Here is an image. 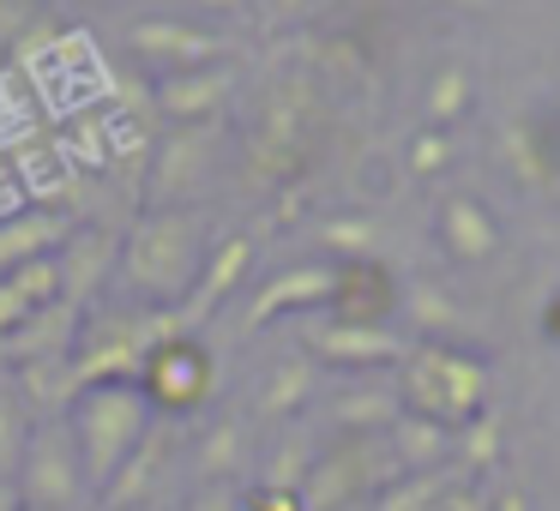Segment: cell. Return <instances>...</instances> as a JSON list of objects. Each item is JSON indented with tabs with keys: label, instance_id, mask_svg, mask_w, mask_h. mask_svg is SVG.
Here are the masks:
<instances>
[{
	"label": "cell",
	"instance_id": "1",
	"mask_svg": "<svg viewBox=\"0 0 560 511\" xmlns=\"http://www.w3.org/2000/svg\"><path fill=\"white\" fill-rule=\"evenodd\" d=\"M73 445H79V470L91 487H109L121 475V463L145 445V391L127 379H103L85 385L73 409Z\"/></svg>",
	"mask_w": 560,
	"mask_h": 511
},
{
	"label": "cell",
	"instance_id": "2",
	"mask_svg": "<svg viewBox=\"0 0 560 511\" xmlns=\"http://www.w3.org/2000/svg\"><path fill=\"white\" fill-rule=\"evenodd\" d=\"M85 494V470H79L73 427H43L25 445V499L31 511H73Z\"/></svg>",
	"mask_w": 560,
	"mask_h": 511
},
{
	"label": "cell",
	"instance_id": "3",
	"mask_svg": "<svg viewBox=\"0 0 560 511\" xmlns=\"http://www.w3.org/2000/svg\"><path fill=\"white\" fill-rule=\"evenodd\" d=\"M187 247H194V223L187 217H151V223H139V235L127 241L121 265L139 289L175 295L187 283Z\"/></svg>",
	"mask_w": 560,
	"mask_h": 511
},
{
	"label": "cell",
	"instance_id": "4",
	"mask_svg": "<svg viewBox=\"0 0 560 511\" xmlns=\"http://www.w3.org/2000/svg\"><path fill=\"white\" fill-rule=\"evenodd\" d=\"M139 379H145V385H139L145 403H158V409H194V403L206 397V385H211V361H206L199 343L163 337V343H151Z\"/></svg>",
	"mask_w": 560,
	"mask_h": 511
},
{
	"label": "cell",
	"instance_id": "5",
	"mask_svg": "<svg viewBox=\"0 0 560 511\" xmlns=\"http://www.w3.org/2000/svg\"><path fill=\"white\" fill-rule=\"evenodd\" d=\"M55 295H61V259H31V265L7 271L0 277V331L7 337L25 331L31 319H43L55 307Z\"/></svg>",
	"mask_w": 560,
	"mask_h": 511
},
{
	"label": "cell",
	"instance_id": "6",
	"mask_svg": "<svg viewBox=\"0 0 560 511\" xmlns=\"http://www.w3.org/2000/svg\"><path fill=\"white\" fill-rule=\"evenodd\" d=\"M67 241V217L61 211H19V217L0 223V277L31 259H49V247Z\"/></svg>",
	"mask_w": 560,
	"mask_h": 511
},
{
	"label": "cell",
	"instance_id": "7",
	"mask_svg": "<svg viewBox=\"0 0 560 511\" xmlns=\"http://www.w3.org/2000/svg\"><path fill=\"white\" fill-rule=\"evenodd\" d=\"M211 37H194V31L182 25H163V19H151V25H133V49L139 55H158V61H194V55H206Z\"/></svg>",
	"mask_w": 560,
	"mask_h": 511
},
{
	"label": "cell",
	"instance_id": "8",
	"mask_svg": "<svg viewBox=\"0 0 560 511\" xmlns=\"http://www.w3.org/2000/svg\"><path fill=\"white\" fill-rule=\"evenodd\" d=\"M206 103H211V85H194V79L163 91V109H175V115H194V109H206Z\"/></svg>",
	"mask_w": 560,
	"mask_h": 511
},
{
	"label": "cell",
	"instance_id": "9",
	"mask_svg": "<svg viewBox=\"0 0 560 511\" xmlns=\"http://www.w3.org/2000/svg\"><path fill=\"white\" fill-rule=\"evenodd\" d=\"M13 451H19V409L0 397V470H13ZM7 482V475H0Z\"/></svg>",
	"mask_w": 560,
	"mask_h": 511
},
{
	"label": "cell",
	"instance_id": "10",
	"mask_svg": "<svg viewBox=\"0 0 560 511\" xmlns=\"http://www.w3.org/2000/svg\"><path fill=\"white\" fill-rule=\"evenodd\" d=\"M0 511H19V494H13L7 482H0Z\"/></svg>",
	"mask_w": 560,
	"mask_h": 511
}]
</instances>
